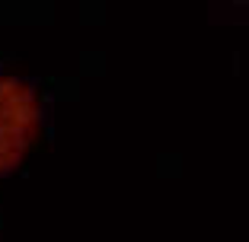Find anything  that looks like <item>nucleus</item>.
<instances>
[{
    "label": "nucleus",
    "instance_id": "1",
    "mask_svg": "<svg viewBox=\"0 0 249 242\" xmlns=\"http://www.w3.org/2000/svg\"><path fill=\"white\" fill-rule=\"evenodd\" d=\"M42 105L29 83L19 77L0 74V169H10L22 160L38 134Z\"/></svg>",
    "mask_w": 249,
    "mask_h": 242
}]
</instances>
